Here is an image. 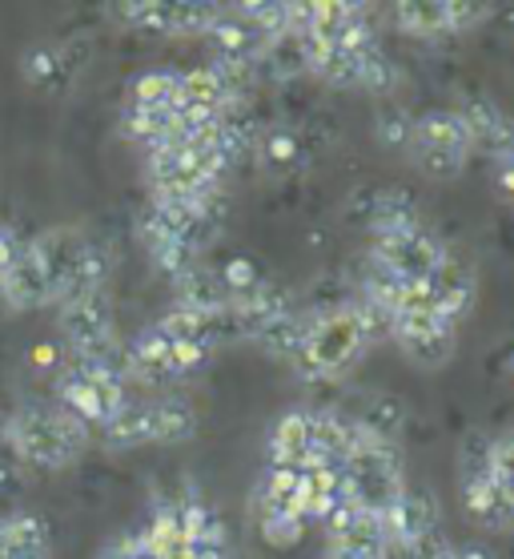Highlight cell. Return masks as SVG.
Here are the masks:
<instances>
[{"mask_svg":"<svg viewBox=\"0 0 514 559\" xmlns=\"http://www.w3.org/2000/svg\"><path fill=\"white\" fill-rule=\"evenodd\" d=\"M33 250H37L40 266L49 274L52 306L69 302V298H85V294H105L109 258L76 226L45 229V234L33 238Z\"/></svg>","mask_w":514,"mask_h":559,"instance_id":"1","label":"cell"},{"mask_svg":"<svg viewBox=\"0 0 514 559\" xmlns=\"http://www.w3.org/2000/svg\"><path fill=\"white\" fill-rule=\"evenodd\" d=\"M88 447V431L76 419H69L61 407L28 403L16 415H9V451L21 463L40 471H64L81 459Z\"/></svg>","mask_w":514,"mask_h":559,"instance_id":"2","label":"cell"},{"mask_svg":"<svg viewBox=\"0 0 514 559\" xmlns=\"http://www.w3.org/2000/svg\"><path fill=\"white\" fill-rule=\"evenodd\" d=\"M366 346H370V326L358 306H338L330 314L314 318V326L306 334V343L298 350V370L306 379H330L358 362Z\"/></svg>","mask_w":514,"mask_h":559,"instance_id":"3","label":"cell"},{"mask_svg":"<svg viewBox=\"0 0 514 559\" xmlns=\"http://www.w3.org/2000/svg\"><path fill=\"white\" fill-rule=\"evenodd\" d=\"M410 145H415L418 169L434 181L458 178V169L466 166V153H470V138H466L458 114H451V109H434V114L418 117Z\"/></svg>","mask_w":514,"mask_h":559,"instance_id":"4","label":"cell"},{"mask_svg":"<svg viewBox=\"0 0 514 559\" xmlns=\"http://www.w3.org/2000/svg\"><path fill=\"white\" fill-rule=\"evenodd\" d=\"M52 391H57V407L76 419L81 427H105V423L113 419L117 411L125 407V382H109V379H93V374H81L76 367H64L52 382Z\"/></svg>","mask_w":514,"mask_h":559,"instance_id":"5","label":"cell"},{"mask_svg":"<svg viewBox=\"0 0 514 559\" xmlns=\"http://www.w3.org/2000/svg\"><path fill=\"white\" fill-rule=\"evenodd\" d=\"M390 334L422 370H439L454 358V322L439 314H390Z\"/></svg>","mask_w":514,"mask_h":559,"instance_id":"6","label":"cell"},{"mask_svg":"<svg viewBox=\"0 0 514 559\" xmlns=\"http://www.w3.org/2000/svg\"><path fill=\"white\" fill-rule=\"evenodd\" d=\"M442 258H446L442 242L422 226L402 229V234H386V238H374V262H382L386 270H394L402 282L430 278V274L439 270Z\"/></svg>","mask_w":514,"mask_h":559,"instance_id":"7","label":"cell"},{"mask_svg":"<svg viewBox=\"0 0 514 559\" xmlns=\"http://www.w3.org/2000/svg\"><path fill=\"white\" fill-rule=\"evenodd\" d=\"M121 21L133 28H150V33H210L222 9L214 4H189V0H129L117 9Z\"/></svg>","mask_w":514,"mask_h":559,"instance_id":"8","label":"cell"},{"mask_svg":"<svg viewBox=\"0 0 514 559\" xmlns=\"http://www.w3.org/2000/svg\"><path fill=\"white\" fill-rule=\"evenodd\" d=\"M57 331L69 343L73 355L93 350V346L113 343V310L105 302V294H85V298H69L57 310Z\"/></svg>","mask_w":514,"mask_h":559,"instance_id":"9","label":"cell"},{"mask_svg":"<svg viewBox=\"0 0 514 559\" xmlns=\"http://www.w3.org/2000/svg\"><path fill=\"white\" fill-rule=\"evenodd\" d=\"M478 16H487L482 4H451V0H402V4H394V21L418 37L454 33V28L475 25Z\"/></svg>","mask_w":514,"mask_h":559,"instance_id":"10","label":"cell"},{"mask_svg":"<svg viewBox=\"0 0 514 559\" xmlns=\"http://www.w3.org/2000/svg\"><path fill=\"white\" fill-rule=\"evenodd\" d=\"M0 298H4V306H13V310H40V306H52L49 274L40 266L33 242L21 246L16 262L0 274Z\"/></svg>","mask_w":514,"mask_h":559,"instance_id":"11","label":"cell"},{"mask_svg":"<svg viewBox=\"0 0 514 559\" xmlns=\"http://www.w3.org/2000/svg\"><path fill=\"white\" fill-rule=\"evenodd\" d=\"M386 535L394 539V544H406L415 547L418 539H427V535H434V499L427 496V491H415V487H402L398 499L386 508Z\"/></svg>","mask_w":514,"mask_h":559,"instance_id":"12","label":"cell"},{"mask_svg":"<svg viewBox=\"0 0 514 559\" xmlns=\"http://www.w3.org/2000/svg\"><path fill=\"white\" fill-rule=\"evenodd\" d=\"M125 355H129V379L145 382V386H165V382H177V374H174V343H169L157 326L141 331L138 338L125 346Z\"/></svg>","mask_w":514,"mask_h":559,"instance_id":"13","label":"cell"},{"mask_svg":"<svg viewBox=\"0 0 514 559\" xmlns=\"http://www.w3.org/2000/svg\"><path fill=\"white\" fill-rule=\"evenodd\" d=\"M463 508L482 532H511L514 527V503L502 496V487L490 475L463 479Z\"/></svg>","mask_w":514,"mask_h":559,"instance_id":"14","label":"cell"},{"mask_svg":"<svg viewBox=\"0 0 514 559\" xmlns=\"http://www.w3.org/2000/svg\"><path fill=\"white\" fill-rule=\"evenodd\" d=\"M234 318H238L241 326V338H258V334L270 326V322H277L282 314H289V294L277 286V282H258L250 294H241V298H234Z\"/></svg>","mask_w":514,"mask_h":559,"instance_id":"15","label":"cell"},{"mask_svg":"<svg viewBox=\"0 0 514 559\" xmlns=\"http://www.w3.org/2000/svg\"><path fill=\"white\" fill-rule=\"evenodd\" d=\"M0 559H52L49 523L37 511H16L0 520Z\"/></svg>","mask_w":514,"mask_h":559,"instance_id":"16","label":"cell"},{"mask_svg":"<svg viewBox=\"0 0 514 559\" xmlns=\"http://www.w3.org/2000/svg\"><path fill=\"white\" fill-rule=\"evenodd\" d=\"M205 37L217 49L222 64H253L258 52H265V45H270L246 16H226V13H217V21L210 25Z\"/></svg>","mask_w":514,"mask_h":559,"instance_id":"17","label":"cell"},{"mask_svg":"<svg viewBox=\"0 0 514 559\" xmlns=\"http://www.w3.org/2000/svg\"><path fill=\"white\" fill-rule=\"evenodd\" d=\"M306 45V69L318 73L334 90H362V52L338 49V45H318V40L301 37Z\"/></svg>","mask_w":514,"mask_h":559,"instance_id":"18","label":"cell"},{"mask_svg":"<svg viewBox=\"0 0 514 559\" xmlns=\"http://www.w3.org/2000/svg\"><path fill=\"white\" fill-rule=\"evenodd\" d=\"M427 282L430 290H434V306H439V314L446 322H458L470 310V302H475V274H470V266L454 262L451 254L442 258L439 270Z\"/></svg>","mask_w":514,"mask_h":559,"instance_id":"19","label":"cell"},{"mask_svg":"<svg viewBox=\"0 0 514 559\" xmlns=\"http://www.w3.org/2000/svg\"><path fill=\"white\" fill-rule=\"evenodd\" d=\"M310 459V415L289 411L270 431V467H306Z\"/></svg>","mask_w":514,"mask_h":559,"instance_id":"20","label":"cell"},{"mask_svg":"<svg viewBox=\"0 0 514 559\" xmlns=\"http://www.w3.org/2000/svg\"><path fill=\"white\" fill-rule=\"evenodd\" d=\"M100 443L109 451H133V447L153 443V403H125L100 427Z\"/></svg>","mask_w":514,"mask_h":559,"instance_id":"21","label":"cell"},{"mask_svg":"<svg viewBox=\"0 0 514 559\" xmlns=\"http://www.w3.org/2000/svg\"><path fill=\"white\" fill-rule=\"evenodd\" d=\"M229 90L222 85V76L214 69H193L181 73L177 81V102L174 109H189V114H226Z\"/></svg>","mask_w":514,"mask_h":559,"instance_id":"22","label":"cell"},{"mask_svg":"<svg viewBox=\"0 0 514 559\" xmlns=\"http://www.w3.org/2000/svg\"><path fill=\"white\" fill-rule=\"evenodd\" d=\"M174 286H177V306H181V310L214 314V310L229 306V294H226V286H222V274H214V270H205V266L186 270L181 278H174Z\"/></svg>","mask_w":514,"mask_h":559,"instance_id":"23","label":"cell"},{"mask_svg":"<svg viewBox=\"0 0 514 559\" xmlns=\"http://www.w3.org/2000/svg\"><path fill=\"white\" fill-rule=\"evenodd\" d=\"M177 129V109H141V105H125V117H121V138L138 141L145 150H157V145H169Z\"/></svg>","mask_w":514,"mask_h":559,"instance_id":"24","label":"cell"},{"mask_svg":"<svg viewBox=\"0 0 514 559\" xmlns=\"http://www.w3.org/2000/svg\"><path fill=\"white\" fill-rule=\"evenodd\" d=\"M458 121H463L470 145H487V150H494V153L506 150L514 138V126L506 121V114H499L490 102H470L463 114H458Z\"/></svg>","mask_w":514,"mask_h":559,"instance_id":"25","label":"cell"},{"mask_svg":"<svg viewBox=\"0 0 514 559\" xmlns=\"http://www.w3.org/2000/svg\"><path fill=\"white\" fill-rule=\"evenodd\" d=\"M21 73H25L33 90L61 93L69 85V76H73V64L64 61V49H57V45H33L21 57Z\"/></svg>","mask_w":514,"mask_h":559,"instance_id":"26","label":"cell"},{"mask_svg":"<svg viewBox=\"0 0 514 559\" xmlns=\"http://www.w3.org/2000/svg\"><path fill=\"white\" fill-rule=\"evenodd\" d=\"M198 435V411L186 399H162L153 403V443H189Z\"/></svg>","mask_w":514,"mask_h":559,"instance_id":"27","label":"cell"},{"mask_svg":"<svg viewBox=\"0 0 514 559\" xmlns=\"http://www.w3.org/2000/svg\"><path fill=\"white\" fill-rule=\"evenodd\" d=\"M310 326H314V318H298L294 310L289 314H282L277 322H270L253 343L262 346L265 355L274 358H298L301 343H306V334H310Z\"/></svg>","mask_w":514,"mask_h":559,"instance_id":"28","label":"cell"},{"mask_svg":"<svg viewBox=\"0 0 514 559\" xmlns=\"http://www.w3.org/2000/svg\"><path fill=\"white\" fill-rule=\"evenodd\" d=\"M354 423H358L362 431L374 435V439H386V443H394V435H398L402 423H406V411H402V403L394 399V394H374V399L358 411V419H354Z\"/></svg>","mask_w":514,"mask_h":559,"instance_id":"29","label":"cell"},{"mask_svg":"<svg viewBox=\"0 0 514 559\" xmlns=\"http://www.w3.org/2000/svg\"><path fill=\"white\" fill-rule=\"evenodd\" d=\"M177 81L181 73H169V69H153V73H141L129 90V105H141V109H169L177 102Z\"/></svg>","mask_w":514,"mask_h":559,"instance_id":"30","label":"cell"},{"mask_svg":"<svg viewBox=\"0 0 514 559\" xmlns=\"http://www.w3.org/2000/svg\"><path fill=\"white\" fill-rule=\"evenodd\" d=\"M342 443H346V419L338 415H310V459L306 463H326L338 459L342 463Z\"/></svg>","mask_w":514,"mask_h":559,"instance_id":"31","label":"cell"},{"mask_svg":"<svg viewBox=\"0 0 514 559\" xmlns=\"http://www.w3.org/2000/svg\"><path fill=\"white\" fill-rule=\"evenodd\" d=\"M258 523H262L265 544L274 547H294L306 535V520L298 511H258Z\"/></svg>","mask_w":514,"mask_h":559,"instance_id":"32","label":"cell"},{"mask_svg":"<svg viewBox=\"0 0 514 559\" xmlns=\"http://www.w3.org/2000/svg\"><path fill=\"white\" fill-rule=\"evenodd\" d=\"M410 138H415V121L406 117V109H382L378 114V141L386 145V150H402V145H410Z\"/></svg>","mask_w":514,"mask_h":559,"instance_id":"33","label":"cell"},{"mask_svg":"<svg viewBox=\"0 0 514 559\" xmlns=\"http://www.w3.org/2000/svg\"><path fill=\"white\" fill-rule=\"evenodd\" d=\"M490 479L514 503V439H494L490 443Z\"/></svg>","mask_w":514,"mask_h":559,"instance_id":"34","label":"cell"},{"mask_svg":"<svg viewBox=\"0 0 514 559\" xmlns=\"http://www.w3.org/2000/svg\"><path fill=\"white\" fill-rule=\"evenodd\" d=\"M394 85V64L386 61V52L370 45L362 49V90H374V93H386Z\"/></svg>","mask_w":514,"mask_h":559,"instance_id":"35","label":"cell"},{"mask_svg":"<svg viewBox=\"0 0 514 559\" xmlns=\"http://www.w3.org/2000/svg\"><path fill=\"white\" fill-rule=\"evenodd\" d=\"M458 467H463V479H475V475H490V443L482 435H466L463 447H458Z\"/></svg>","mask_w":514,"mask_h":559,"instance_id":"36","label":"cell"},{"mask_svg":"<svg viewBox=\"0 0 514 559\" xmlns=\"http://www.w3.org/2000/svg\"><path fill=\"white\" fill-rule=\"evenodd\" d=\"M262 162L270 169H289L298 162V141L289 138V133H270L262 145Z\"/></svg>","mask_w":514,"mask_h":559,"instance_id":"37","label":"cell"},{"mask_svg":"<svg viewBox=\"0 0 514 559\" xmlns=\"http://www.w3.org/2000/svg\"><path fill=\"white\" fill-rule=\"evenodd\" d=\"M415 559H454V547L446 539H439V532H434L415 544Z\"/></svg>","mask_w":514,"mask_h":559,"instance_id":"38","label":"cell"},{"mask_svg":"<svg viewBox=\"0 0 514 559\" xmlns=\"http://www.w3.org/2000/svg\"><path fill=\"white\" fill-rule=\"evenodd\" d=\"M21 238H16V229L13 226H0V274L13 266L16 262V254H21Z\"/></svg>","mask_w":514,"mask_h":559,"instance_id":"39","label":"cell"},{"mask_svg":"<svg viewBox=\"0 0 514 559\" xmlns=\"http://www.w3.org/2000/svg\"><path fill=\"white\" fill-rule=\"evenodd\" d=\"M494 186H499L502 198L514 202V157H499V169H494Z\"/></svg>","mask_w":514,"mask_h":559,"instance_id":"40","label":"cell"},{"mask_svg":"<svg viewBox=\"0 0 514 559\" xmlns=\"http://www.w3.org/2000/svg\"><path fill=\"white\" fill-rule=\"evenodd\" d=\"M100 559H133V539H129V535L113 539V544L100 551Z\"/></svg>","mask_w":514,"mask_h":559,"instance_id":"41","label":"cell"},{"mask_svg":"<svg viewBox=\"0 0 514 559\" xmlns=\"http://www.w3.org/2000/svg\"><path fill=\"white\" fill-rule=\"evenodd\" d=\"M454 559H494V551L482 544H463V547H454Z\"/></svg>","mask_w":514,"mask_h":559,"instance_id":"42","label":"cell"},{"mask_svg":"<svg viewBox=\"0 0 514 559\" xmlns=\"http://www.w3.org/2000/svg\"><path fill=\"white\" fill-rule=\"evenodd\" d=\"M4 447H9V415L0 411V451H4Z\"/></svg>","mask_w":514,"mask_h":559,"instance_id":"43","label":"cell"}]
</instances>
